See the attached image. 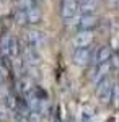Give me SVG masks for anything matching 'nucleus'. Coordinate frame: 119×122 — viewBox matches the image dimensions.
I'll return each mask as SVG.
<instances>
[{"instance_id":"nucleus-1","label":"nucleus","mask_w":119,"mask_h":122,"mask_svg":"<svg viewBox=\"0 0 119 122\" xmlns=\"http://www.w3.org/2000/svg\"><path fill=\"white\" fill-rule=\"evenodd\" d=\"M92 59H93V52L90 47H75L73 56H72V60L75 65L85 67L92 62Z\"/></svg>"},{"instance_id":"nucleus-2","label":"nucleus","mask_w":119,"mask_h":122,"mask_svg":"<svg viewBox=\"0 0 119 122\" xmlns=\"http://www.w3.org/2000/svg\"><path fill=\"white\" fill-rule=\"evenodd\" d=\"M96 94H98V99H100L101 103L108 104L111 101V98H113V83H111V80L108 78V76L103 78L100 83H98Z\"/></svg>"},{"instance_id":"nucleus-3","label":"nucleus","mask_w":119,"mask_h":122,"mask_svg":"<svg viewBox=\"0 0 119 122\" xmlns=\"http://www.w3.org/2000/svg\"><path fill=\"white\" fill-rule=\"evenodd\" d=\"M26 46H31L34 49H43L46 46V34L43 31H38V29H31L26 33Z\"/></svg>"},{"instance_id":"nucleus-4","label":"nucleus","mask_w":119,"mask_h":122,"mask_svg":"<svg viewBox=\"0 0 119 122\" xmlns=\"http://www.w3.org/2000/svg\"><path fill=\"white\" fill-rule=\"evenodd\" d=\"M78 3H80V0H62V5H60L62 18L67 21L75 18V15L78 13Z\"/></svg>"},{"instance_id":"nucleus-5","label":"nucleus","mask_w":119,"mask_h":122,"mask_svg":"<svg viewBox=\"0 0 119 122\" xmlns=\"http://www.w3.org/2000/svg\"><path fill=\"white\" fill-rule=\"evenodd\" d=\"M72 42L75 47H88L93 42V31L92 29H78V33L73 36Z\"/></svg>"},{"instance_id":"nucleus-6","label":"nucleus","mask_w":119,"mask_h":122,"mask_svg":"<svg viewBox=\"0 0 119 122\" xmlns=\"http://www.w3.org/2000/svg\"><path fill=\"white\" fill-rule=\"evenodd\" d=\"M13 36L10 33H3L0 36V56L3 59V64H8L10 60V46H11Z\"/></svg>"},{"instance_id":"nucleus-7","label":"nucleus","mask_w":119,"mask_h":122,"mask_svg":"<svg viewBox=\"0 0 119 122\" xmlns=\"http://www.w3.org/2000/svg\"><path fill=\"white\" fill-rule=\"evenodd\" d=\"M109 70H111V60L109 62H104V64H96L95 72H93V75H92V80L95 81V83H100L103 78L108 76Z\"/></svg>"},{"instance_id":"nucleus-8","label":"nucleus","mask_w":119,"mask_h":122,"mask_svg":"<svg viewBox=\"0 0 119 122\" xmlns=\"http://www.w3.org/2000/svg\"><path fill=\"white\" fill-rule=\"evenodd\" d=\"M23 54H25L26 62L31 67L39 65V62H41V54H39L38 49H34V47H31V46H25L23 47Z\"/></svg>"},{"instance_id":"nucleus-9","label":"nucleus","mask_w":119,"mask_h":122,"mask_svg":"<svg viewBox=\"0 0 119 122\" xmlns=\"http://www.w3.org/2000/svg\"><path fill=\"white\" fill-rule=\"evenodd\" d=\"M25 15H26V23H29V25H38V23L43 21V11H41V8L38 5L26 10Z\"/></svg>"},{"instance_id":"nucleus-10","label":"nucleus","mask_w":119,"mask_h":122,"mask_svg":"<svg viewBox=\"0 0 119 122\" xmlns=\"http://www.w3.org/2000/svg\"><path fill=\"white\" fill-rule=\"evenodd\" d=\"M111 57H113V51L109 46H101L96 54H95V64H104V62H109Z\"/></svg>"},{"instance_id":"nucleus-11","label":"nucleus","mask_w":119,"mask_h":122,"mask_svg":"<svg viewBox=\"0 0 119 122\" xmlns=\"http://www.w3.org/2000/svg\"><path fill=\"white\" fill-rule=\"evenodd\" d=\"M98 25V18L96 15H82L78 20V29H93Z\"/></svg>"},{"instance_id":"nucleus-12","label":"nucleus","mask_w":119,"mask_h":122,"mask_svg":"<svg viewBox=\"0 0 119 122\" xmlns=\"http://www.w3.org/2000/svg\"><path fill=\"white\" fill-rule=\"evenodd\" d=\"M96 7H98L96 0H80V3H78V11H80L82 15H93V13L96 11Z\"/></svg>"},{"instance_id":"nucleus-13","label":"nucleus","mask_w":119,"mask_h":122,"mask_svg":"<svg viewBox=\"0 0 119 122\" xmlns=\"http://www.w3.org/2000/svg\"><path fill=\"white\" fill-rule=\"evenodd\" d=\"M10 114H8V106L5 99H0V122H8Z\"/></svg>"},{"instance_id":"nucleus-14","label":"nucleus","mask_w":119,"mask_h":122,"mask_svg":"<svg viewBox=\"0 0 119 122\" xmlns=\"http://www.w3.org/2000/svg\"><path fill=\"white\" fill-rule=\"evenodd\" d=\"M34 5H36V2H34V0H18V8L23 10V11L33 8Z\"/></svg>"},{"instance_id":"nucleus-15","label":"nucleus","mask_w":119,"mask_h":122,"mask_svg":"<svg viewBox=\"0 0 119 122\" xmlns=\"http://www.w3.org/2000/svg\"><path fill=\"white\" fill-rule=\"evenodd\" d=\"M55 122H62V119H60V107L59 106L55 107Z\"/></svg>"},{"instance_id":"nucleus-16","label":"nucleus","mask_w":119,"mask_h":122,"mask_svg":"<svg viewBox=\"0 0 119 122\" xmlns=\"http://www.w3.org/2000/svg\"><path fill=\"white\" fill-rule=\"evenodd\" d=\"M111 5L113 8H119V0H111Z\"/></svg>"},{"instance_id":"nucleus-17","label":"nucleus","mask_w":119,"mask_h":122,"mask_svg":"<svg viewBox=\"0 0 119 122\" xmlns=\"http://www.w3.org/2000/svg\"><path fill=\"white\" fill-rule=\"evenodd\" d=\"M3 81V68H2V65H0V83Z\"/></svg>"},{"instance_id":"nucleus-18","label":"nucleus","mask_w":119,"mask_h":122,"mask_svg":"<svg viewBox=\"0 0 119 122\" xmlns=\"http://www.w3.org/2000/svg\"><path fill=\"white\" fill-rule=\"evenodd\" d=\"M34 2H41V0H34Z\"/></svg>"}]
</instances>
